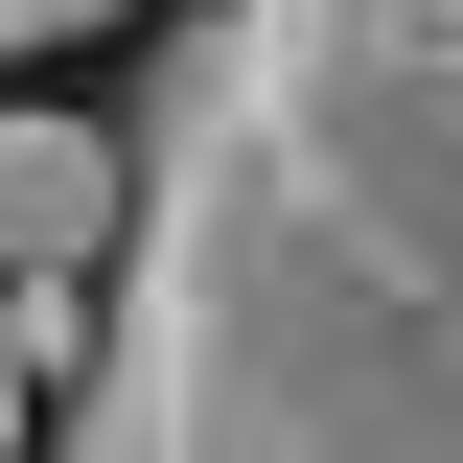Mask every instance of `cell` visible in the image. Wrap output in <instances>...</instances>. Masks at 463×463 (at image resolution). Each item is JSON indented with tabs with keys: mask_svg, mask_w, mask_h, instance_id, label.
Returning a JSON list of instances; mask_svg holds the SVG:
<instances>
[{
	"mask_svg": "<svg viewBox=\"0 0 463 463\" xmlns=\"http://www.w3.org/2000/svg\"><path fill=\"white\" fill-rule=\"evenodd\" d=\"M47 463H463V0L163 24Z\"/></svg>",
	"mask_w": 463,
	"mask_h": 463,
	"instance_id": "obj_1",
	"label": "cell"
},
{
	"mask_svg": "<svg viewBox=\"0 0 463 463\" xmlns=\"http://www.w3.org/2000/svg\"><path fill=\"white\" fill-rule=\"evenodd\" d=\"M93 255H116V139L93 116H0V371H47L93 347Z\"/></svg>",
	"mask_w": 463,
	"mask_h": 463,
	"instance_id": "obj_2",
	"label": "cell"
},
{
	"mask_svg": "<svg viewBox=\"0 0 463 463\" xmlns=\"http://www.w3.org/2000/svg\"><path fill=\"white\" fill-rule=\"evenodd\" d=\"M93 24H116V0H0V70H24V47H93Z\"/></svg>",
	"mask_w": 463,
	"mask_h": 463,
	"instance_id": "obj_3",
	"label": "cell"
},
{
	"mask_svg": "<svg viewBox=\"0 0 463 463\" xmlns=\"http://www.w3.org/2000/svg\"><path fill=\"white\" fill-rule=\"evenodd\" d=\"M0 463H24V371H0Z\"/></svg>",
	"mask_w": 463,
	"mask_h": 463,
	"instance_id": "obj_4",
	"label": "cell"
}]
</instances>
